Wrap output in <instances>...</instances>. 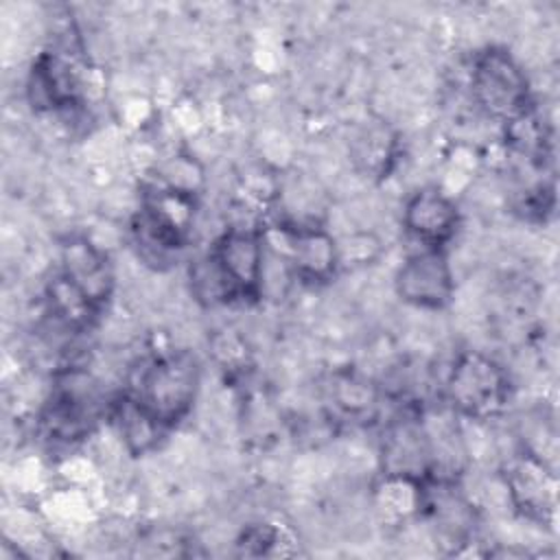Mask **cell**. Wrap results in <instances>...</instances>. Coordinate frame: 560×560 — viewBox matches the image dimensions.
<instances>
[{"label":"cell","instance_id":"ba28073f","mask_svg":"<svg viewBox=\"0 0 560 560\" xmlns=\"http://www.w3.org/2000/svg\"><path fill=\"white\" fill-rule=\"evenodd\" d=\"M505 488L512 508L527 521L551 525L556 516V475L542 457L529 448L516 453L505 472Z\"/></svg>","mask_w":560,"mask_h":560},{"label":"cell","instance_id":"6da1fadb","mask_svg":"<svg viewBox=\"0 0 560 560\" xmlns=\"http://www.w3.org/2000/svg\"><path fill=\"white\" fill-rule=\"evenodd\" d=\"M265 280V234L256 228L223 230L190 267L192 293L208 304L256 300Z\"/></svg>","mask_w":560,"mask_h":560},{"label":"cell","instance_id":"52a82bcc","mask_svg":"<svg viewBox=\"0 0 560 560\" xmlns=\"http://www.w3.org/2000/svg\"><path fill=\"white\" fill-rule=\"evenodd\" d=\"M396 295L416 308L442 311L455 295V276L446 249L420 247L409 254L394 276Z\"/></svg>","mask_w":560,"mask_h":560},{"label":"cell","instance_id":"277c9868","mask_svg":"<svg viewBox=\"0 0 560 560\" xmlns=\"http://www.w3.org/2000/svg\"><path fill=\"white\" fill-rule=\"evenodd\" d=\"M470 90L477 107L508 125L534 107L525 70L503 46H486L470 66Z\"/></svg>","mask_w":560,"mask_h":560},{"label":"cell","instance_id":"7a4b0ae2","mask_svg":"<svg viewBox=\"0 0 560 560\" xmlns=\"http://www.w3.org/2000/svg\"><path fill=\"white\" fill-rule=\"evenodd\" d=\"M201 387V365L190 350L168 348L142 357L131 368L125 396L166 433L195 407Z\"/></svg>","mask_w":560,"mask_h":560},{"label":"cell","instance_id":"8992f818","mask_svg":"<svg viewBox=\"0 0 560 560\" xmlns=\"http://www.w3.org/2000/svg\"><path fill=\"white\" fill-rule=\"evenodd\" d=\"M26 94L37 112H77L83 105V83L77 52H70L66 46L42 50L28 70Z\"/></svg>","mask_w":560,"mask_h":560},{"label":"cell","instance_id":"30bf717a","mask_svg":"<svg viewBox=\"0 0 560 560\" xmlns=\"http://www.w3.org/2000/svg\"><path fill=\"white\" fill-rule=\"evenodd\" d=\"M402 228L420 247L446 249L459 228V208L438 186L418 188L402 206Z\"/></svg>","mask_w":560,"mask_h":560},{"label":"cell","instance_id":"5b68a950","mask_svg":"<svg viewBox=\"0 0 560 560\" xmlns=\"http://www.w3.org/2000/svg\"><path fill=\"white\" fill-rule=\"evenodd\" d=\"M101 418V400L88 374L68 370L52 385L39 413V433L52 444H74L88 438Z\"/></svg>","mask_w":560,"mask_h":560},{"label":"cell","instance_id":"8fae6325","mask_svg":"<svg viewBox=\"0 0 560 560\" xmlns=\"http://www.w3.org/2000/svg\"><path fill=\"white\" fill-rule=\"evenodd\" d=\"M59 273L101 313L114 291V269L107 252L88 236H68L61 243Z\"/></svg>","mask_w":560,"mask_h":560},{"label":"cell","instance_id":"3957f363","mask_svg":"<svg viewBox=\"0 0 560 560\" xmlns=\"http://www.w3.org/2000/svg\"><path fill=\"white\" fill-rule=\"evenodd\" d=\"M512 385L501 363L479 350H462L446 374L444 398L466 420L497 418L510 402Z\"/></svg>","mask_w":560,"mask_h":560},{"label":"cell","instance_id":"7c38bea8","mask_svg":"<svg viewBox=\"0 0 560 560\" xmlns=\"http://www.w3.org/2000/svg\"><path fill=\"white\" fill-rule=\"evenodd\" d=\"M330 394H332L335 405L350 420L370 418L378 409V392H376V387L372 383L354 376V374L337 376L335 385L330 387Z\"/></svg>","mask_w":560,"mask_h":560},{"label":"cell","instance_id":"9c48e42d","mask_svg":"<svg viewBox=\"0 0 560 560\" xmlns=\"http://www.w3.org/2000/svg\"><path fill=\"white\" fill-rule=\"evenodd\" d=\"M282 252L302 282H328L339 267V245L332 234L315 223H280L276 228Z\"/></svg>","mask_w":560,"mask_h":560}]
</instances>
